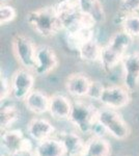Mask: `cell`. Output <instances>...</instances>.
<instances>
[{"label": "cell", "instance_id": "cell-6", "mask_svg": "<svg viewBox=\"0 0 139 156\" xmlns=\"http://www.w3.org/2000/svg\"><path fill=\"white\" fill-rule=\"evenodd\" d=\"M130 90L122 85L103 87L98 100L104 107L112 109H120L128 106L131 102Z\"/></svg>", "mask_w": 139, "mask_h": 156}, {"label": "cell", "instance_id": "cell-9", "mask_svg": "<svg viewBox=\"0 0 139 156\" xmlns=\"http://www.w3.org/2000/svg\"><path fill=\"white\" fill-rule=\"evenodd\" d=\"M58 66V59L54 50L49 46H40L36 48L34 73L39 76H46L54 71Z\"/></svg>", "mask_w": 139, "mask_h": 156}, {"label": "cell", "instance_id": "cell-2", "mask_svg": "<svg viewBox=\"0 0 139 156\" xmlns=\"http://www.w3.org/2000/svg\"><path fill=\"white\" fill-rule=\"evenodd\" d=\"M133 37L129 36L126 31L115 32L107 44L102 47V55L100 62L103 69L107 72H110L116 67L118 62H122V59L125 57L126 51L130 46Z\"/></svg>", "mask_w": 139, "mask_h": 156}, {"label": "cell", "instance_id": "cell-3", "mask_svg": "<svg viewBox=\"0 0 139 156\" xmlns=\"http://www.w3.org/2000/svg\"><path fill=\"white\" fill-rule=\"evenodd\" d=\"M97 121L101 128L115 140H125L130 136V126L115 109L108 107L98 109Z\"/></svg>", "mask_w": 139, "mask_h": 156}, {"label": "cell", "instance_id": "cell-10", "mask_svg": "<svg viewBox=\"0 0 139 156\" xmlns=\"http://www.w3.org/2000/svg\"><path fill=\"white\" fill-rule=\"evenodd\" d=\"M92 80L83 73H73L65 80V89L73 97H88L92 85Z\"/></svg>", "mask_w": 139, "mask_h": 156}, {"label": "cell", "instance_id": "cell-5", "mask_svg": "<svg viewBox=\"0 0 139 156\" xmlns=\"http://www.w3.org/2000/svg\"><path fill=\"white\" fill-rule=\"evenodd\" d=\"M12 52L20 65L26 70L34 71L36 48L29 37L16 34L12 42Z\"/></svg>", "mask_w": 139, "mask_h": 156}, {"label": "cell", "instance_id": "cell-12", "mask_svg": "<svg viewBox=\"0 0 139 156\" xmlns=\"http://www.w3.org/2000/svg\"><path fill=\"white\" fill-rule=\"evenodd\" d=\"M73 107V103L64 95L54 94L50 97L49 114L57 121L68 120Z\"/></svg>", "mask_w": 139, "mask_h": 156}, {"label": "cell", "instance_id": "cell-11", "mask_svg": "<svg viewBox=\"0 0 139 156\" xmlns=\"http://www.w3.org/2000/svg\"><path fill=\"white\" fill-rule=\"evenodd\" d=\"M27 132L35 142L40 143L53 136L55 133L54 126L46 119L34 118L30 120L27 125Z\"/></svg>", "mask_w": 139, "mask_h": 156}, {"label": "cell", "instance_id": "cell-7", "mask_svg": "<svg viewBox=\"0 0 139 156\" xmlns=\"http://www.w3.org/2000/svg\"><path fill=\"white\" fill-rule=\"evenodd\" d=\"M123 81L130 92H134L139 84V52L126 54L122 59Z\"/></svg>", "mask_w": 139, "mask_h": 156}, {"label": "cell", "instance_id": "cell-28", "mask_svg": "<svg viewBox=\"0 0 139 156\" xmlns=\"http://www.w3.org/2000/svg\"><path fill=\"white\" fill-rule=\"evenodd\" d=\"M1 156H12V155H9V154H7V155H1Z\"/></svg>", "mask_w": 139, "mask_h": 156}, {"label": "cell", "instance_id": "cell-21", "mask_svg": "<svg viewBox=\"0 0 139 156\" xmlns=\"http://www.w3.org/2000/svg\"><path fill=\"white\" fill-rule=\"evenodd\" d=\"M20 115H21L20 110L15 105H5L1 107V112H0L1 130L5 131L9 128H11L20 119Z\"/></svg>", "mask_w": 139, "mask_h": 156}, {"label": "cell", "instance_id": "cell-20", "mask_svg": "<svg viewBox=\"0 0 139 156\" xmlns=\"http://www.w3.org/2000/svg\"><path fill=\"white\" fill-rule=\"evenodd\" d=\"M80 58L84 62H98L101 59L102 55V47L99 45L97 40L93 39L89 40L82 45L78 50Z\"/></svg>", "mask_w": 139, "mask_h": 156}, {"label": "cell", "instance_id": "cell-25", "mask_svg": "<svg viewBox=\"0 0 139 156\" xmlns=\"http://www.w3.org/2000/svg\"><path fill=\"white\" fill-rule=\"evenodd\" d=\"M120 11L125 14H136L139 11V0H122Z\"/></svg>", "mask_w": 139, "mask_h": 156}, {"label": "cell", "instance_id": "cell-27", "mask_svg": "<svg viewBox=\"0 0 139 156\" xmlns=\"http://www.w3.org/2000/svg\"><path fill=\"white\" fill-rule=\"evenodd\" d=\"M0 1H1V4H2V3H7V2L11 1V0H0Z\"/></svg>", "mask_w": 139, "mask_h": 156}, {"label": "cell", "instance_id": "cell-15", "mask_svg": "<svg viewBox=\"0 0 139 156\" xmlns=\"http://www.w3.org/2000/svg\"><path fill=\"white\" fill-rule=\"evenodd\" d=\"M60 140L64 144L68 156H81L85 149V143L78 133L61 132L59 135Z\"/></svg>", "mask_w": 139, "mask_h": 156}, {"label": "cell", "instance_id": "cell-18", "mask_svg": "<svg viewBox=\"0 0 139 156\" xmlns=\"http://www.w3.org/2000/svg\"><path fill=\"white\" fill-rule=\"evenodd\" d=\"M93 28L87 27H79L70 31H67V42L70 48L79 50L84 43L93 39Z\"/></svg>", "mask_w": 139, "mask_h": 156}, {"label": "cell", "instance_id": "cell-24", "mask_svg": "<svg viewBox=\"0 0 139 156\" xmlns=\"http://www.w3.org/2000/svg\"><path fill=\"white\" fill-rule=\"evenodd\" d=\"M12 93V84L9 83V79L5 77V75L1 71V76H0V100L4 101L9 94Z\"/></svg>", "mask_w": 139, "mask_h": 156}, {"label": "cell", "instance_id": "cell-23", "mask_svg": "<svg viewBox=\"0 0 139 156\" xmlns=\"http://www.w3.org/2000/svg\"><path fill=\"white\" fill-rule=\"evenodd\" d=\"M17 12L12 5L9 4H1L0 7V24L5 25L16 19Z\"/></svg>", "mask_w": 139, "mask_h": 156}, {"label": "cell", "instance_id": "cell-1", "mask_svg": "<svg viewBox=\"0 0 139 156\" xmlns=\"http://www.w3.org/2000/svg\"><path fill=\"white\" fill-rule=\"evenodd\" d=\"M26 21L36 34L44 37H53L64 29L56 6H46L29 12L26 16Z\"/></svg>", "mask_w": 139, "mask_h": 156}, {"label": "cell", "instance_id": "cell-8", "mask_svg": "<svg viewBox=\"0 0 139 156\" xmlns=\"http://www.w3.org/2000/svg\"><path fill=\"white\" fill-rule=\"evenodd\" d=\"M12 94L17 100H24L33 90L34 77L29 70L20 69L14 73L11 80Z\"/></svg>", "mask_w": 139, "mask_h": 156}, {"label": "cell", "instance_id": "cell-14", "mask_svg": "<svg viewBox=\"0 0 139 156\" xmlns=\"http://www.w3.org/2000/svg\"><path fill=\"white\" fill-rule=\"evenodd\" d=\"M111 153L112 148L110 143L100 135H95L86 140L81 156H111Z\"/></svg>", "mask_w": 139, "mask_h": 156}, {"label": "cell", "instance_id": "cell-16", "mask_svg": "<svg viewBox=\"0 0 139 156\" xmlns=\"http://www.w3.org/2000/svg\"><path fill=\"white\" fill-rule=\"evenodd\" d=\"M24 137L22 130L7 129L1 135V147L6 151L9 155H15L20 151Z\"/></svg>", "mask_w": 139, "mask_h": 156}, {"label": "cell", "instance_id": "cell-13", "mask_svg": "<svg viewBox=\"0 0 139 156\" xmlns=\"http://www.w3.org/2000/svg\"><path fill=\"white\" fill-rule=\"evenodd\" d=\"M23 101L27 109L34 115H43L49 112L50 97L40 90H32Z\"/></svg>", "mask_w": 139, "mask_h": 156}, {"label": "cell", "instance_id": "cell-4", "mask_svg": "<svg viewBox=\"0 0 139 156\" xmlns=\"http://www.w3.org/2000/svg\"><path fill=\"white\" fill-rule=\"evenodd\" d=\"M98 108L84 101H75L68 121L83 134L93 132L98 125Z\"/></svg>", "mask_w": 139, "mask_h": 156}, {"label": "cell", "instance_id": "cell-22", "mask_svg": "<svg viewBox=\"0 0 139 156\" xmlns=\"http://www.w3.org/2000/svg\"><path fill=\"white\" fill-rule=\"evenodd\" d=\"M123 28L129 36L139 37V16L137 14H129L123 20Z\"/></svg>", "mask_w": 139, "mask_h": 156}, {"label": "cell", "instance_id": "cell-19", "mask_svg": "<svg viewBox=\"0 0 139 156\" xmlns=\"http://www.w3.org/2000/svg\"><path fill=\"white\" fill-rule=\"evenodd\" d=\"M79 3L83 14L89 16L97 23L105 22L106 15L100 0H79Z\"/></svg>", "mask_w": 139, "mask_h": 156}, {"label": "cell", "instance_id": "cell-17", "mask_svg": "<svg viewBox=\"0 0 139 156\" xmlns=\"http://www.w3.org/2000/svg\"><path fill=\"white\" fill-rule=\"evenodd\" d=\"M35 152L39 156H64L67 151L62 142L59 138L50 137L43 142L37 143L35 146Z\"/></svg>", "mask_w": 139, "mask_h": 156}, {"label": "cell", "instance_id": "cell-26", "mask_svg": "<svg viewBox=\"0 0 139 156\" xmlns=\"http://www.w3.org/2000/svg\"><path fill=\"white\" fill-rule=\"evenodd\" d=\"M12 156H39V155L35 152V150H33V151H31V152H27V153H17V154L12 155Z\"/></svg>", "mask_w": 139, "mask_h": 156}]
</instances>
